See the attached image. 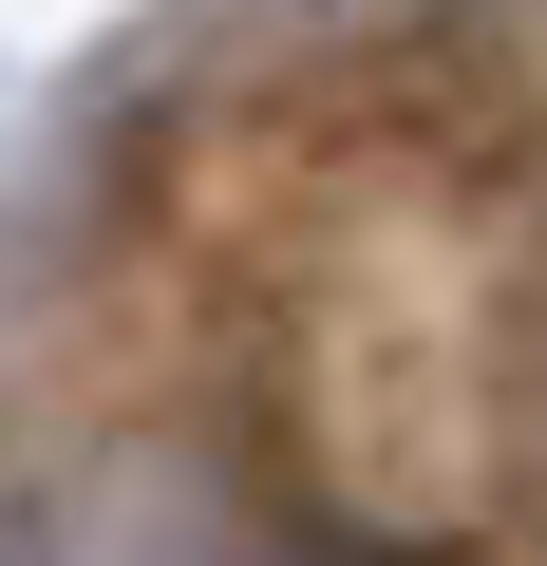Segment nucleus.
<instances>
[{
	"instance_id": "2",
	"label": "nucleus",
	"mask_w": 547,
	"mask_h": 566,
	"mask_svg": "<svg viewBox=\"0 0 547 566\" xmlns=\"http://www.w3.org/2000/svg\"><path fill=\"white\" fill-rule=\"evenodd\" d=\"M0 566H39V547H20V528H0Z\"/></svg>"
},
{
	"instance_id": "1",
	"label": "nucleus",
	"mask_w": 547,
	"mask_h": 566,
	"mask_svg": "<svg viewBox=\"0 0 547 566\" xmlns=\"http://www.w3.org/2000/svg\"><path fill=\"white\" fill-rule=\"evenodd\" d=\"M284 566H359V547H284Z\"/></svg>"
}]
</instances>
